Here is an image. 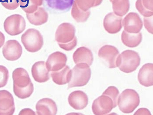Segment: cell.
<instances>
[{
  "mask_svg": "<svg viewBox=\"0 0 153 115\" xmlns=\"http://www.w3.org/2000/svg\"><path fill=\"white\" fill-rule=\"evenodd\" d=\"M5 40V37L4 34L0 31V48L4 44Z\"/></svg>",
  "mask_w": 153,
  "mask_h": 115,
  "instance_id": "35",
  "label": "cell"
},
{
  "mask_svg": "<svg viewBox=\"0 0 153 115\" xmlns=\"http://www.w3.org/2000/svg\"><path fill=\"white\" fill-rule=\"evenodd\" d=\"M2 5L9 10H14L19 6V0H0Z\"/></svg>",
  "mask_w": 153,
  "mask_h": 115,
  "instance_id": "31",
  "label": "cell"
},
{
  "mask_svg": "<svg viewBox=\"0 0 153 115\" xmlns=\"http://www.w3.org/2000/svg\"><path fill=\"white\" fill-rule=\"evenodd\" d=\"M13 90L25 89L33 85L27 71L22 68H18L12 73Z\"/></svg>",
  "mask_w": 153,
  "mask_h": 115,
  "instance_id": "8",
  "label": "cell"
},
{
  "mask_svg": "<svg viewBox=\"0 0 153 115\" xmlns=\"http://www.w3.org/2000/svg\"><path fill=\"white\" fill-rule=\"evenodd\" d=\"M134 114H146L150 115L151 114L150 111L147 109L145 108H141L138 109Z\"/></svg>",
  "mask_w": 153,
  "mask_h": 115,
  "instance_id": "33",
  "label": "cell"
},
{
  "mask_svg": "<svg viewBox=\"0 0 153 115\" xmlns=\"http://www.w3.org/2000/svg\"><path fill=\"white\" fill-rule=\"evenodd\" d=\"M153 0H137L135 7L139 13L145 17L153 15Z\"/></svg>",
  "mask_w": 153,
  "mask_h": 115,
  "instance_id": "24",
  "label": "cell"
},
{
  "mask_svg": "<svg viewBox=\"0 0 153 115\" xmlns=\"http://www.w3.org/2000/svg\"><path fill=\"white\" fill-rule=\"evenodd\" d=\"M2 50L4 58L10 61L18 60L22 53V48L21 44L15 40H10L7 41Z\"/></svg>",
  "mask_w": 153,
  "mask_h": 115,
  "instance_id": "10",
  "label": "cell"
},
{
  "mask_svg": "<svg viewBox=\"0 0 153 115\" xmlns=\"http://www.w3.org/2000/svg\"><path fill=\"white\" fill-rule=\"evenodd\" d=\"M153 64L148 63L143 65L140 69L137 76L140 83L146 87L153 85Z\"/></svg>",
  "mask_w": 153,
  "mask_h": 115,
  "instance_id": "18",
  "label": "cell"
},
{
  "mask_svg": "<svg viewBox=\"0 0 153 115\" xmlns=\"http://www.w3.org/2000/svg\"><path fill=\"white\" fill-rule=\"evenodd\" d=\"M111 2L112 1V0H109Z\"/></svg>",
  "mask_w": 153,
  "mask_h": 115,
  "instance_id": "36",
  "label": "cell"
},
{
  "mask_svg": "<svg viewBox=\"0 0 153 115\" xmlns=\"http://www.w3.org/2000/svg\"><path fill=\"white\" fill-rule=\"evenodd\" d=\"M140 102L139 96L132 89H127L120 95L117 104L120 110L125 114L132 113L138 106Z\"/></svg>",
  "mask_w": 153,
  "mask_h": 115,
  "instance_id": "4",
  "label": "cell"
},
{
  "mask_svg": "<svg viewBox=\"0 0 153 115\" xmlns=\"http://www.w3.org/2000/svg\"><path fill=\"white\" fill-rule=\"evenodd\" d=\"M49 72L46 68L45 61H43L36 62L31 68V73L33 79L39 83L44 82L49 80Z\"/></svg>",
  "mask_w": 153,
  "mask_h": 115,
  "instance_id": "17",
  "label": "cell"
},
{
  "mask_svg": "<svg viewBox=\"0 0 153 115\" xmlns=\"http://www.w3.org/2000/svg\"><path fill=\"white\" fill-rule=\"evenodd\" d=\"M119 92L118 89L114 86H110L102 94L107 95L112 99L115 108L117 105V100Z\"/></svg>",
  "mask_w": 153,
  "mask_h": 115,
  "instance_id": "29",
  "label": "cell"
},
{
  "mask_svg": "<svg viewBox=\"0 0 153 115\" xmlns=\"http://www.w3.org/2000/svg\"><path fill=\"white\" fill-rule=\"evenodd\" d=\"M27 18L31 24L35 25H40L46 22L48 15L47 12L42 7H38L35 12L30 13H26Z\"/></svg>",
  "mask_w": 153,
  "mask_h": 115,
  "instance_id": "21",
  "label": "cell"
},
{
  "mask_svg": "<svg viewBox=\"0 0 153 115\" xmlns=\"http://www.w3.org/2000/svg\"><path fill=\"white\" fill-rule=\"evenodd\" d=\"M144 26L147 31L150 33L153 34V16L143 18Z\"/></svg>",
  "mask_w": 153,
  "mask_h": 115,
  "instance_id": "32",
  "label": "cell"
},
{
  "mask_svg": "<svg viewBox=\"0 0 153 115\" xmlns=\"http://www.w3.org/2000/svg\"><path fill=\"white\" fill-rule=\"evenodd\" d=\"M103 0H79L78 7L84 11H86L91 7L98 6Z\"/></svg>",
  "mask_w": 153,
  "mask_h": 115,
  "instance_id": "28",
  "label": "cell"
},
{
  "mask_svg": "<svg viewBox=\"0 0 153 115\" xmlns=\"http://www.w3.org/2000/svg\"><path fill=\"white\" fill-rule=\"evenodd\" d=\"M115 108L112 99L102 94L94 101L92 106L93 113L97 115L108 114Z\"/></svg>",
  "mask_w": 153,
  "mask_h": 115,
  "instance_id": "7",
  "label": "cell"
},
{
  "mask_svg": "<svg viewBox=\"0 0 153 115\" xmlns=\"http://www.w3.org/2000/svg\"><path fill=\"white\" fill-rule=\"evenodd\" d=\"M75 32V28L71 24L63 23L58 26L56 30L55 40L62 49L66 51L72 50L77 44Z\"/></svg>",
  "mask_w": 153,
  "mask_h": 115,
  "instance_id": "1",
  "label": "cell"
},
{
  "mask_svg": "<svg viewBox=\"0 0 153 115\" xmlns=\"http://www.w3.org/2000/svg\"><path fill=\"white\" fill-rule=\"evenodd\" d=\"M141 33H131L128 32L124 30L121 35V39L123 44L126 46L133 48L138 46L142 40Z\"/></svg>",
  "mask_w": 153,
  "mask_h": 115,
  "instance_id": "23",
  "label": "cell"
},
{
  "mask_svg": "<svg viewBox=\"0 0 153 115\" xmlns=\"http://www.w3.org/2000/svg\"><path fill=\"white\" fill-rule=\"evenodd\" d=\"M31 114L35 115L36 114L34 111L30 108H25L22 110L19 115Z\"/></svg>",
  "mask_w": 153,
  "mask_h": 115,
  "instance_id": "34",
  "label": "cell"
},
{
  "mask_svg": "<svg viewBox=\"0 0 153 115\" xmlns=\"http://www.w3.org/2000/svg\"><path fill=\"white\" fill-rule=\"evenodd\" d=\"M9 72L5 66L0 65V88L5 86L9 78Z\"/></svg>",
  "mask_w": 153,
  "mask_h": 115,
  "instance_id": "30",
  "label": "cell"
},
{
  "mask_svg": "<svg viewBox=\"0 0 153 115\" xmlns=\"http://www.w3.org/2000/svg\"><path fill=\"white\" fill-rule=\"evenodd\" d=\"M119 52L115 47L108 45L102 46L98 52L99 57L103 60L109 68L116 67V61Z\"/></svg>",
  "mask_w": 153,
  "mask_h": 115,
  "instance_id": "9",
  "label": "cell"
},
{
  "mask_svg": "<svg viewBox=\"0 0 153 115\" xmlns=\"http://www.w3.org/2000/svg\"><path fill=\"white\" fill-rule=\"evenodd\" d=\"M140 58L137 52L132 50H127L118 55L116 64L121 71L129 73L136 70L140 65Z\"/></svg>",
  "mask_w": 153,
  "mask_h": 115,
  "instance_id": "2",
  "label": "cell"
},
{
  "mask_svg": "<svg viewBox=\"0 0 153 115\" xmlns=\"http://www.w3.org/2000/svg\"><path fill=\"white\" fill-rule=\"evenodd\" d=\"M75 0H43L44 6L51 10L65 12L68 11Z\"/></svg>",
  "mask_w": 153,
  "mask_h": 115,
  "instance_id": "19",
  "label": "cell"
},
{
  "mask_svg": "<svg viewBox=\"0 0 153 115\" xmlns=\"http://www.w3.org/2000/svg\"><path fill=\"white\" fill-rule=\"evenodd\" d=\"M15 111L12 95L7 90H0V115H12Z\"/></svg>",
  "mask_w": 153,
  "mask_h": 115,
  "instance_id": "13",
  "label": "cell"
},
{
  "mask_svg": "<svg viewBox=\"0 0 153 115\" xmlns=\"http://www.w3.org/2000/svg\"><path fill=\"white\" fill-rule=\"evenodd\" d=\"M21 41L25 49L30 52H35L42 47L43 39L40 32L35 28L27 29L21 37Z\"/></svg>",
  "mask_w": 153,
  "mask_h": 115,
  "instance_id": "5",
  "label": "cell"
},
{
  "mask_svg": "<svg viewBox=\"0 0 153 115\" xmlns=\"http://www.w3.org/2000/svg\"><path fill=\"white\" fill-rule=\"evenodd\" d=\"M68 100L70 105L76 110L84 108L88 102L87 95L81 90H76L71 92L68 96Z\"/></svg>",
  "mask_w": 153,
  "mask_h": 115,
  "instance_id": "15",
  "label": "cell"
},
{
  "mask_svg": "<svg viewBox=\"0 0 153 115\" xmlns=\"http://www.w3.org/2000/svg\"><path fill=\"white\" fill-rule=\"evenodd\" d=\"M20 8L26 13H30L36 11L38 6L42 5L40 0H19Z\"/></svg>",
  "mask_w": 153,
  "mask_h": 115,
  "instance_id": "26",
  "label": "cell"
},
{
  "mask_svg": "<svg viewBox=\"0 0 153 115\" xmlns=\"http://www.w3.org/2000/svg\"><path fill=\"white\" fill-rule=\"evenodd\" d=\"M122 17L116 15L114 12L107 14L103 21L104 29L108 33L114 34L120 31L122 28Z\"/></svg>",
  "mask_w": 153,
  "mask_h": 115,
  "instance_id": "14",
  "label": "cell"
},
{
  "mask_svg": "<svg viewBox=\"0 0 153 115\" xmlns=\"http://www.w3.org/2000/svg\"><path fill=\"white\" fill-rule=\"evenodd\" d=\"M71 77L68 83V89L85 86L90 80L91 75V69L90 66L85 63L76 64L71 69Z\"/></svg>",
  "mask_w": 153,
  "mask_h": 115,
  "instance_id": "3",
  "label": "cell"
},
{
  "mask_svg": "<svg viewBox=\"0 0 153 115\" xmlns=\"http://www.w3.org/2000/svg\"><path fill=\"white\" fill-rule=\"evenodd\" d=\"M36 108L38 115H55L57 111L55 102L49 98L39 100L36 105Z\"/></svg>",
  "mask_w": 153,
  "mask_h": 115,
  "instance_id": "16",
  "label": "cell"
},
{
  "mask_svg": "<svg viewBox=\"0 0 153 115\" xmlns=\"http://www.w3.org/2000/svg\"><path fill=\"white\" fill-rule=\"evenodd\" d=\"M51 75L53 81L56 84L62 85L68 83L71 76V69L68 65L56 71H52Z\"/></svg>",
  "mask_w": 153,
  "mask_h": 115,
  "instance_id": "22",
  "label": "cell"
},
{
  "mask_svg": "<svg viewBox=\"0 0 153 115\" xmlns=\"http://www.w3.org/2000/svg\"><path fill=\"white\" fill-rule=\"evenodd\" d=\"M71 13L72 17L77 22H83L88 19L90 15V12L89 10L86 11H83L76 6L74 1L72 6Z\"/></svg>",
  "mask_w": 153,
  "mask_h": 115,
  "instance_id": "27",
  "label": "cell"
},
{
  "mask_svg": "<svg viewBox=\"0 0 153 115\" xmlns=\"http://www.w3.org/2000/svg\"><path fill=\"white\" fill-rule=\"evenodd\" d=\"M5 32L10 35L14 36L22 33L26 28L24 18L19 14H14L7 17L4 22Z\"/></svg>",
  "mask_w": 153,
  "mask_h": 115,
  "instance_id": "6",
  "label": "cell"
},
{
  "mask_svg": "<svg viewBox=\"0 0 153 115\" xmlns=\"http://www.w3.org/2000/svg\"><path fill=\"white\" fill-rule=\"evenodd\" d=\"M122 24L124 30L131 33L140 32L143 26V22L138 14L131 12L124 18Z\"/></svg>",
  "mask_w": 153,
  "mask_h": 115,
  "instance_id": "11",
  "label": "cell"
},
{
  "mask_svg": "<svg viewBox=\"0 0 153 115\" xmlns=\"http://www.w3.org/2000/svg\"><path fill=\"white\" fill-rule=\"evenodd\" d=\"M111 2L114 13L117 16H123L129 10V0H112Z\"/></svg>",
  "mask_w": 153,
  "mask_h": 115,
  "instance_id": "25",
  "label": "cell"
},
{
  "mask_svg": "<svg viewBox=\"0 0 153 115\" xmlns=\"http://www.w3.org/2000/svg\"><path fill=\"white\" fill-rule=\"evenodd\" d=\"M67 60V57L65 54L57 51L49 55L45 63L46 66L49 71H57L65 66Z\"/></svg>",
  "mask_w": 153,
  "mask_h": 115,
  "instance_id": "12",
  "label": "cell"
},
{
  "mask_svg": "<svg viewBox=\"0 0 153 115\" xmlns=\"http://www.w3.org/2000/svg\"><path fill=\"white\" fill-rule=\"evenodd\" d=\"M73 58L76 64L83 63L87 64L89 66L91 65L93 60L91 51L85 46L77 48L74 52Z\"/></svg>",
  "mask_w": 153,
  "mask_h": 115,
  "instance_id": "20",
  "label": "cell"
}]
</instances>
